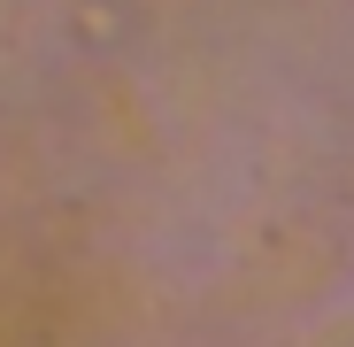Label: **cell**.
Masks as SVG:
<instances>
[]
</instances>
